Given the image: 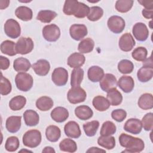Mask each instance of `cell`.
<instances>
[{
	"instance_id": "1",
	"label": "cell",
	"mask_w": 153,
	"mask_h": 153,
	"mask_svg": "<svg viewBox=\"0 0 153 153\" xmlns=\"http://www.w3.org/2000/svg\"><path fill=\"white\" fill-rule=\"evenodd\" d=\"M119 142L121 146L126 148V150L123 151L124 152H139L145 148V143L141 139L125 133L121 134L119 137Z\"/></svg>"
},
{
	"instance_id": "2",
	"label": "cell",
	"mask_w": 153,
	"mask_h": 153,
	"mask_svg": "<svg viewBox=\"0 0 153 153\" xmlns=\"http://www.w3.org/2000/svg\"><path fill=\"white\" fill-rule=\"evenodd\" d=\"M41 133L35 129L27 131L23 136V143L25 146L34 148L37 147L41 142Z\"/></svg>"
},
{
	"instance_id": "3",
	"label": "cell",
	"mask_w": 153,
	"mask_h": 153,
	"mask_svg": "<svg viewBox=\"0 0 153 153\" xmlns=\"http://www.w3.org/2000/svg\"><path fill=\"white\" fill-rule=\"evenodd\" d=\"M17 88L22 91H27L32 87L33 80L32 76L26 72H19L15 78Z\"/></svg>"
},
{
	"instance_id": "4",
	"label": "cell",
	"mask_w": 153,
	"mask_h": 153,
	"mask_svg": "<svg viewBox=\"0 0 153 153\" xmlns=\"http://www.w3.org/2000/svg\"><path fill=\"white\" fill-rule=\"evenodd\" d=\"M67 97L71 103L76 104L83 102L87 97V94L83 88L78 86L69 89L68 92Z\"/></svg>"
},
{
	"instance_id": "5",
	"label": "cell",
	"mask_w": 153,
	"mask_h": 153,
	"mask_svg": "<svg viewBox=\"0 0 153 153\" xmlns=\"http://www.w3.org/2000/svg\"><path fill=\"white\" fill-rule=\"evenodd\" d=\"M4 32L5 34L12 39L18 38L21 33L19 23L14 19H8L4 24Z\"/></svg>"
},
{
	"instance_id": "6",
	"label": "cell",
	"mask_w": 153,
	"mask_h": 153,
	"mask_svg": "<svg viewBox=\"0 0 153 153\" xmlns=\"http://www.w3.org/2000/svg\"><path fill=\"white\" fill-rule=\"evenodd\" d=\"M33 47V42L30 38L21 37L16 44V51L17 54H26L32 51Z\"/></svg>"
},
{
	"instance_id": "7",
	"label": "cell",
	"mask_w": 153,
	"mask_h": 153,
	"mask_svg": "<svg viewBox=\"0 0 153 153\" xmlns=\"http://www.w3.org/2000/svg\"><path fill=\"white\" fill-rule=\"evenodd\" d=\"M42 36L48 42H55L60 36V29L54 24L46 25L42 29Z\"/></svg>"
},
{
	"instance_id": "8",
	"label": "cell",
	"mask_w": 153,
	"mask_h": 153,
	"mask_svg": "<svg viewBox=\"0 0 153 153\" xmlns=\"http://www.w3.org/2000/svg\"><path fill=\"white\" fill-rule=\"evenodd\" d=\"M107 25L109 30L114 33L122 32L126 26L124 20L118 16L110 17L108 20Z\"/></svg>"
},
{
	"instance_id": "9",
	"label": "cell",
	"mask_w": 153,
	"mask_h": 153,
	"mask_svg": "<svg viewBox=\"0 0 153 153\" xmlns=\"http://www.w3.org/2000/svg\"><path fill=\"white\" fill-rule=\"evenodd\" d=\"M51 79L57 86L65 85L68 79V71L63 68H57L54 69L51 75Z\"/></svg>"
},
{
	"instance_id": "10",
	"label": "cell",
	"mask_w": 153,
	"mask_h": 153,
	"mask_svg": "<svg viewBox=\"0 0 153 153\" xmlns=\"http://www.w3.org/2000/svg\"><path fill=\"white\" fill-rule=\"evenodd\" d=\"M132 33L134 37L139 41H145L149 36V30L145 24L139 22L133 27Z\"/></svg>"
},
{
	"instance_id": "11",
	"label": "cell",
	"mask_w": 153,
	"mask_h": 153,
	"mask_svg": "<svg viewBox=\"0 0 153 153\" xmlns=\"http://www.w3.org/2000/svg\"><path fill=\"white\" fill-rule=\"evenodd\" d=\"M87 33L86 26L82 24H74L69 29V33L71 38L76 41L83 39L87 35Z\"/></svg>"
},
{
	"instance_id": "12",
	"label": "cell",
	"mask_w": 153,
	"mask_h": 153,
	"mask_svg": "<svg viewBox=\"0 0 153 153\" xmlns=\"http://www.w3.org/2000/svg\"><path fill=\"white\" fill-rule=\"evenodd\" d=\"M117 85V78L111 74H106L100 81V87L105 92H108L112 88H116Z\"/></svg>"
},
{
	"instance_id": "13",
	"label": "cell",
	"mask_w": 153,
	"mask_h": 153,
	"mask_svg": "<svg viewBox=\"0 0 153 153\" xmlns=\"http://www.w3.org/2000/svg\"><path fill=\"white\" fill-rule=\"evenodd\" d=\"M119 47L123 51H131L135 45V41L130 33L123 34L119 40Z\"/></svg>"
},
{
	"instance_id": "14",
	"label": "cell",
	"mask_w": 153,
	"mask_h": 153,
	"mask_svg": "<svg viewBox=\"0 0 153 153\" xmlns=\"http://www.w3.org/2000/svg\"><path fill=\"white\" fill-rule=\"evenodd\" d=\"M65 134L71 138L77 139L80 137L81 131L78 124L74 121H70L67 123L64 127Z\"/></svg>"
},
{
	"instance_id": "15",
	"label": "cell",
	"mask_w": 153,
	"mask_h": 153,
	"mask_svg": "<svg viewBox=\"0 0 153 153\" xmlns=\"http://www.w3.org/2000/svg\"><path fill=\"white\" fill-rule=\"evenodd\" d=\"M124 129L128 133L137 134L142 129V123L137 118H130L125 123Z\"/></svg>"
},
{
	"instance_id": "16",
	"label": "cell",
	"mask_w": 153,
	"mask_h": 153,
	"mask_svg": "<svg viewBox=\"0 0 153 153\" xmlns=\"http://www.w3.org/2000/svg\"><path fill=\"white\" fill-rule=\"evenodd\" d=\"M35 74L39 76H45L49 72L50 69V63L45 59L38 60L32 65Z\"/></svg>"
},
{
	"instance_id": "17",
	"label": "cell",
	"mask_w": 153,
	"mask_h": 153,
	"mask_svg": "<svg viewBox=\"0 0 153 153\" xmlns=\"http://www.w3.org/2000/svg\"><path fill=\"white\" fill-rule=\"evenodd\" d=\"M51 118L57 123H62L66 121L69 117V112L64 107L58 106L55 108L51 112Z\"/></svg>"
},
{
	"instance_id": "18",
	"label": "cell",
	"mask_w": 153,
	"mask_h": 153,
	"mask_svg": "<svg viewBox=\"0 0 153 153\" xmlns=\"http://www.w3.org/2000/svg\"><path fill=\"white\" fill-rule=\"evenodd\" d=\"M117 84L124 93H128L133 90L134 82L131 76L123 75L117 81Z\"/></svg>"
},
{
	"instance_id": "19",
	"label": "cell",
	"mask_w": 153,
	"mask_h": 153,
	"mask_svg": "<svg viewBox=\"0 0 153 153\" xmlns=\"http://www.w3.org/2000/svg\"><path fill=\"white\" fill-rule=\"evenodd\" d=\"M20 116H11L8 117L5 123V127L7 130L11 133L17 132L21 127Z\"/></svg>"
},
{
	"instance_id": "20",
	"label": "cell",
	"mask_w": 153,
	"mask_h": 153,
	"mask_svg": "<svg viewBox=\"0 0 153 153\" xmlns=\"http://www.w3.org/2000/svg\"><path fill=\"white\" fill-rule=\"evenodd\" d=\"M85 56L82 54L74 53L69 56L67 63L71 68H77L82 66L85 63Z\"/></svg>"
},
{
	"instance_id": "21",
	"label": "cell",
	"mask_w": 153,
	"mask_h": 153,
	"mask_svg": "<svg viewBox=\"0 0 153 153\" xmlns=\"http://www.w3.org/2000/svg\"><path fill=\"white\" fill-rule=\"evenodd\" d=\"M104 71L102 68L98 66H91L87 72V76L91 82H97L100 81L104 76Z\"/></svg>"
},
{
	"instance_id": "22",
	"label": "cell",
	"mask_w": 153,
	"mask_h": 153,
	"mask_svg": "<svg viewBox=\"0 0 153 153\" xmlns=\"http://www.w3.org/2000/svg\"><path fill=\"white\" fill-rule=\"evenodd\" d=\"M75 114L77 118L81 120H87L93 117L92 109L87 105H81L75 109Z\"/></svg>"
},
{
	"instance_id": "23",
	"label": "cell",
	"mask_w": 153,
	"mask_h": 153,
	"mask_svg": "<svg viewBox=\"0 0 153 153\" xmlns=\"http://www.w3.org/2000/svg\"><path fill=\"white\" fill-rule=\"evenodd\" d=\"M23 118L25 124L30 127L36 126L39 120V117L38 113L32 109L26 110L23 114Z\"/></svg>"
},
{
	"instance_id": "24",
	"label": "cell",
	"mask_w": 153,
	"mask_h": 153,
	"mask_svg": "<svg viewBox=\"0 0 153 153\" xmlns=\"http://www.w3.org/2000/svg\"><path fill=\"white\" fill-rule=\"evenodd\" d=\"M31 67L29 60L24 57H19L14 60L13 63L14 69L17 72H27Z\"/></svg>"
},
{
	"instance_id": "25",
	"label": "cell",
	"mask_w": 153,
	"mask_h": 153,
	"mask_svg": "<svg viewBox=\"0 0 153 153\" xmlns=\"http://www.w3.org/2000/svg\"><path fill=\"white\" fill-rule=\"evenodd\" d=\"M106 99L111 105L118 106L123 101V96L116 88H114L107 92Z\"/></svg>"
},
{
	"instance_id": "26",
	"label": "cell",
	"mask_w": 153,
	"mask_h": 153,
	"mask_svg": "<svg viewBox=\"0 0 153 153\" xmlns=\"http://www.w3.org/2000/svg\"><path fill=\"white\" fill-rule=\"evenodd\" d=\"M138 79L142 82H146L152 79L153 76V68L143 66L137 73Z\"/></svg>"
},
{
	"instance_id": "27",
	"label": "cell",
	"mask_w": 153,
	"mask_h": 153,
	"mask_svg": "<svg viewBox=\"0 0 153 153\" xmlns=\"http://www.w3.org/2000/svg\"><path fill=\"white\" fill-rule=\"evenodd\" d=\"M138 106L143 110L151 109L153 108V97L150 93H144L139 98Z\"/></svg>"
},
{
	"instance_id": "28",
	"label": "cell",
	"mask_w": 153,
	"mask_h": 153,
	"mask_svg": "<svg viewBox=\"0 0 153 153\" xmlns=\"http://www.w3.org/2000/svg\"><path fill=\"white\" fill-rule=\"evenodd\" d=\"M92 103L96 110L101 112L107 110L111 105L108 100L102 96H97L94 97Z\"/></svg>"
},
{
	"instance_id": "29",
	"label": "cell",
	"mask_w": 153,
	"mask_h": 153,
	"mask_svg": "<svg viewBox=\"0 0 153 153\" xmlns=\"http://www.w3.org/2000/svg\"><path fill=\"white\" fill-rule=\"evenodd\" d=\"M45 136L49 141L51 142H57L61 136L60 129L56 126H49L46 128Z\"/></svg>"
},
{
	"instance_id": "30",
	"label": "cell",
	"mask_w": 153,
	"mask_h": 153,
	"mask_svg": "<svg viewBox=\"0 0 153 153\" xmlns=\"http://www.w3.org/2000/svg\"><path fill=\"white\" fill-rule=\"evenodd\" d=\"M15 14L17 18L23 21H29L32 18V10L26 6H20L15 11Z\"/></svg>"
},
{
	"instance_id": "31",
	"label": "cell",
	"mask_w": 153,
	"mask_h": 153,
	"mask_svg": "<svg viewBox=\"0 0 153 153\" xmlns=\"http://www.w3.org/2000/svg\"><path fill=\"white\" fill-rule=\"evenodd\" d=\"M53 100L48 96L40 97L36 102V108L41 111H47L50 110L53 106Z\"/></svg>"
},
{
	"instance_id": "32",
	"label": "cell",
	"mask_w": 153,
	"mask_h": 153,
	"mask_svg": "<svg viewBox=\"0 0 153 153\" xmlns=\"http://www.w3.org/2000/svg\"><path fill=\"white\" fill-rule=\"evenodd\" d=\"M84 77V71L82 68H75L71 73V85L72 87L79 86Z\"/></svg>"
},
{
	"instance_id": "33",
	"label": "cell",
	"mask_w": 153,
	"mask_h": 153,
	"mask_svg": "<svg viewBox=\"0 0 153 153\" xmlns=\"http://www.w3.org/2000/svg\"><path fill=\"white\" fill-rule=\"evenodd\" d=\"M26 103V97L23 96H16L10 100L9 107L13 111H19L24 108Z\"/></svg>"
},
{
	"instance_id": "34",
	"label": "cell",
	"mask_w": 153,
	"mask_h": 153,
	"mask_svg": "<svg viewBox=\"0 0 153 153\" xmlns=\"http://www.w3.org/2000/svg\"><path fill=\"white\" fill-rule=\"evenodd\" d=\"M79 8V1H73V0H67L65 1L63 11V13L68 15H75Z\"/></svg>"
},
{
	"instance_id": "35",
	"label": "cell",
	"mask_w": 153,
	"mask_h": 153,
	"mask_svg": "<svg viewBox=\"0 0 153 153\" xmlns=\"http://www.w3.org/2000/svg\"><path fill=\"white\" fill-rule=\"evenodd\" d=\"M1 51L3 54L10 56H15L17 54L16 51V44L13 41L5 40L1 44Z\"/></svg>"
},
{
	"instance_id": "36",
	"label": "cell",
	"mask_w": 153,
	"mask_h": 153,
	"mask_svg": "<svg viewBox=\"0 0 153 153\" xmlns=\"http://www.w3.org/2000/svg\"><path fill=\"white\" fill-rule=\"evenodd\" d=\"M94 47V42L90 38L82 39L78 44V50L82 53H88L93 51Z\"/></svg>"
},
{
	"instance_id": "37",
	"label": "cell",
	"mask_w": 153,
	"mask_h": 153,
	"mask_svg": "<svg viewBox=\"0 0 153 153\" xmlns=\"http://www.w3.org/2000/svg\"><path fill=\"white\" fill-rule=\"evenodd\" d=\"M57 15V14L55 11L51 10H41L38 13L36 19L42 23H48L51 22Z\"/></svg>"
},
{
	"instance_id": "38",
	"label": "cell",
	"mask_w": 153,
	"mask_h": 153,
	"mask_svg": "<svg viewBox=\"0 0 153 153\" xmlns=\"http://www.w3.org/2000/svg\"><path fill=\"white\" fill-rule=\"evenodd\" d=\"M97 143L104 148L112 149L115 146V139L111 136H101L97 139Z\"/></svg>"
},
{
	"instance_id": "39",
	"label": "cell",
	"mask_w": 153,
	"mask_h": 153,
	"mask_svg": "<svg viewBox=\"0 0 153 153\" xmlns=\"http://www.w3.org/2000/svg\"><path fill=\"white\" fill-rule=\"evenodd\" d=\"M60 149L64 152H75L77 150L76 142L71 139H65L59 143Z\"/></svg>"
},
{
	"instance_id": "40",
	"label": "cell",
	"mask_w": 153,
	"mask_h": 153,
	"mask_svg": "<svg viewBox=\"0 0 153 153\" xmlns=\"http://www.w3.org/2000/svg\"><path fill=\"white\" fill-rule=\"evenodd\" d=\"M99 127V122L96 120L87 122L82 126L85 134L89 137H92L96 134Z\"/></svg>"
},
{
	"instance_id": "41",
	"label": "cell",
	"mask_w": 153,
	"mask_h": 153,
	"mask_svg": "<svg viewBox=\"0 0 153 153\" xmlns=\"http://www.w3.org/2000/svg\"><path fill=\"white\" fill-rule=\"evenodd\" d=\"M116 131L117 127L115 124L112 121H107L103 123L100 134L101 136H111L115 134Z\"/></svg>"
},
{
	"instance_id": "42",
	"label": "cell",
	"mask_w": 153,
	"mask_h": 153,
	"mask_svg": "<svg viewBox=\"0 0 153 153\" xmlns=\"http://www.w3.org/2000/svg\"><path fill=\"white\" fill-rule=\"evenodd\" d=\"M134 1L131 0H118L115 3V9L120 13H127L131 10Z\"/></svg>"
},
{
	"instance_id": "43",
	"label": "cell",
	"mask_w": 153,
	"mask_h": 153,
	"mask_svg": "<svg viewBox=\"0 0 153 153\" xmlns=\"http://www.w3.org/2000/svg\"><path fill=\"white\" fill-rule=\"evenodd\" d=\"M134 69L133 63L128 60H121L118 64V71L123 74H128L131 73Z\"/></svg>"
},
{
	"instance_id": "44",
	"label": "cell",
	"mask_w": 153,
	"mask_h": 153,
	"mask_svg": "<svg viewBox=\"0 0 153 153\" xmlns=\"http://www.w3.org/2000/svg\"><path fill=\"white\" fill-rule=\"evenodd\" d=\"M103 14V10L102 8L98 6H93L90 8V12L87 16L88 19L92 22H95L99 20Z\"/></svg>"
},
{
	"instance_id": "45",
	"label": "cell",
	"mask_w": 153,
	"mask_h": 153,
	"mask_svg": "<svg viewBox=\"0 0 153 153\" xmlns=\"http://www.w3.org/2000/svg\"><path fill=\"white\" fill-rule=\"evenodd\" d=\"M19 139L16 136H10L7 138L5 142V148L8 152H14L19 148Z\"/></svg>"
},
{
	"instance_id": "46",
	"label": "cell",
	"mask_w": 153,
	"mask_h": 153,
	"mask_svg": "<svg viewBox=\"0 0 153 153\" xmlns=\"http://www.w3.org/2000/svg\"><path fill=\"white\" fill-rule=\"evenodd\" d=\"M148 55V51L146 48L143 47H139L135 48L132 53V57L139 62H143L146 59Z\"/></svg>"
},
{
	"instance_id": "47",
	"label": "cell",
	"mask_w": 153,
	"mask_h": 153,
	"mask_svg": "<svg viewBox=\"0 0 153 153\" xmlns=\"http://www.w3.org/2000/svg\"><path fill=\"white\" fill-rule=\"evenodd\" d=\"M12 89L11 84L10 81L3 76L2 75H1V84H0V93L1 95L5 96L10 93Z\"/></svg>"
},
{
	"instance_id": "48",
	"label": "cell",
	"mask_w": 153,
	"mask_h": 153,
	"mask_svg": "<svg viewBox=\"0 0 153 153\" xmlns=\"http://www.w3.org/2000/svg\"><path fill=\"white\" fill-rule=\"evenodd\" d=\"M142 125L146 131H151L153 128V114L152 112L147 113L142 120Z\"/></svg>"
},
{
	"instance_id": "49",
	"label": "cell",
	"mask_w": 153,
	"mask_h": 153,
	"mask_svg": "<svg viewBox=\"0 0 153 153\" xmlns=\"http://www.w3.org/2000/svg\"><path fill=\"white\" fill-rule=\"evenodd\" d=\"M90 12V7L85 4L79 2V8L74 16L76 18H84L88 16Z\"/></svg>"
},
{
	"instance_id": "50",
	"label": "cell",
	"mask_w": 153,
	"mask_h": 153,
	"mask_svg": "<svg viewBox=\"0 0 153 153\" xmlns=\"http://www.w3.org/2000/svg\"><path fill=\"white\" fill-rule=\"evenodd\" d=\"M112 118L117 122H122L127 117V112L122 109L114 110L111 113Z\"/></svg>"
},
{
	"instance_id": "51",
	"label": "cell",
	"mask_w": 153,
	"mask_h": 153,
	"mask_svg": "<svg viewBox=\"0 0 153 153\" xmlns=\"http://www.w3.org/2000/svg\"><path fill=\"white\" fill-rule=\"evenodd\" d=\"M0 63L1 70H6L10 66V60L8 58L2 56H0Z\"/></svg>"
},
{
	"instance_id": "52",
	"label": "cell",
	"mask_w": 153,
	"mask_h": 153,
	"mask_svg": "<svg viewBox=\"0 0 153 153\" xmlns=\"http://www.w3.org/2000/svg\"><path fill=\"white\" fill-rule=\"evenodd\" d=\"M138 2L140 3L142 6H143L145 9L152 10L153 9V1H143L139 0Z\"/></svg>"
},
{
	"instance_id": "53",
	"label": "cell",
	"mask_w": 153,
	"mask_h": 153,
	"mask_svg": "<svg viewBox=\"0 0 153 153\" xmlns=\"http://www.w3.org/2000/svg\"><path fill=\"white\" fill-rule=\"evenodd\" d=\"M142 16L146 18V19H152V15H153V10H147V9H143L142 11Z\"/></svg>"
},
{
	"instance_id": "54",
	"label": "cell",
	"mask_w": 153,
	"mask_h": 153,
	"mask_svg": "<svg viewBox=\"0 0 153 153\" xmlns=\"http://www.w3.org/2000/svg\"><path fill=\"white\" fill-rule=\"evenodd\" d=\"M10 4V1L8 0H1L0 1V8L1 10L5 9L8 7Z\"/></svg>"
},
{
	"instance_id": "55",
	"label": "cell",
	"mask_w": 153,
	"mask_h": 153,
	"mask_svg": "<svg viewBox=\"0 0 153 153\" xmlns=\"http://www.w3.org/2000/svg\"><path fill=\"white\" fill-rule=\"evenodd\" d=\"M143 66L152 67V60L151 57H149L148 59H146L144 61H143Z\"/></svg>"
},
{
	"instance_id": "56",
	"label": "cell",
	"mask_w": 153,
	"mask_h": 153,
	"mask_svg": "<svg viewBox=\"0 0 153 153\" xmlns=\"http://www.w3.org/2000/svg\"><path fill=\"white\" fill-rule=\"evenodd\" d=\"M106 152L105 150L103 149H99V148L97 147H91L89 149H88L87 151V152Z\"/></svg>"
},
{
	"instance_id": "57",
	"label": "cell",
	"mask_w": 153,
	"mask_h": 153,
	"mask_svg": "<svg viewBox=\"0 0 153 153\" xmlns=\"http://www.w3.org/2000/svg\"><path fill=\"white\" fill-rule=\"evenodd\" d=\"M42 152H55V150L53 148L50 146H46L44 148V149L42 151Z\"/></svg>"
}]
</instances>
